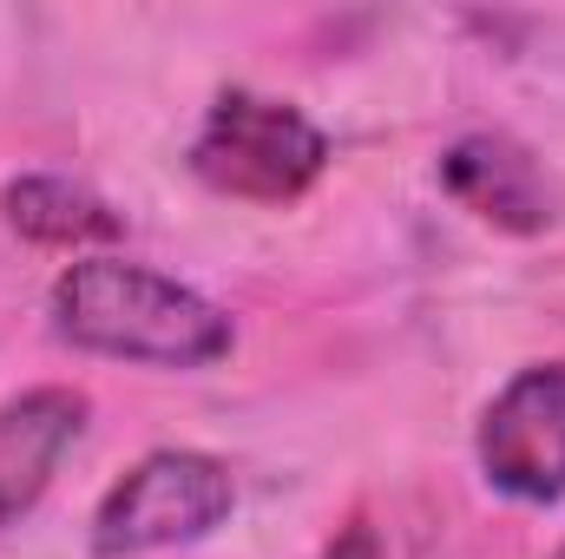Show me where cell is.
<instances>
[{
	"instance_id": "1",
	"label": "cell",
	"mask_w": 565,
	"mask_h": 559,
	"mask_svg": "<svg viewBox=\"0 0 565 559\" xmlns=\"http://www.w3.org/2000/svg\"><path fill=\"white\" fill-rule=\"evenodd\" d=\"M46 316L60 342L113 362H145V369H211L237 342L231 316L211 296L126 257H86L60 271Z\"/></svg>"
},
{
	"instance_id": "2",
	"label": "cell",
	"mask_w": 565,
	"mask_h": 559,
	"mask_svg": "<svg viewBox=\"0 0 565 559\" xmlns=\"http://www.w3.org/2000/svg\"><path fill=\"white\" fill-rule=\"evenodd\" d=\"M329 165V139L309 113L270 93H217L198 139H191V171L244 204H289L302 198Z\"/></svg>"
},
{
	"instance_id": "3",
	"label": "cell",
	"mask_w": 565,
	"mask_h": 559,
	"mask_svg": "<svg viewBox=\"0 0 565 559\" xmlns=\"http://www.w3.org/2000/svg\"><path fill=\"white\" fill-rule=\"evenodd\" d=\"M237 507V481L217 454L198 447H151L145 461L113 481V494L93 514V553L99 559H145L164 547H191L211 527H224Z\"/></svg>"
},
{
	"instance_id": "4",
	"label": "cell",
	"mask_w": 565,
	"mask_h": 559,
	"mask_svg": "<svg viewBox=\"0 0 565 559\" xmlns=\"http://www.w3.org/2000/svg\"><path fill=\"white\" fill-rule=\"evenodd\" d=\"M473 454H480V474L493 494H507L520 507L565 500V362L520 369L487 402Z\"/></svg>"
},
{
	"instance_id": "5",
	"label": "cell",
	"mask_w": 565,
	"mask_h": 559,
	"mask_svg": "<svg viewBox=\"0 0 565 559\" xmlns=\"http://www.w3.org/2000/svg\"><path fill=\"white\" fill-rule=\"evenodd\" d=\"M440 191L460 211H473L480 224L513 231V238H540L559 218L546 165L507 133H467V139L447 145L440 151Z\"/></svg>"
},
{
	"instance_id": "6",
	"label": "cell",
	"mask_w": 565,
	"mask_h": 559,
	"mask_svg": "<svg viewBox=\"0 0 565 559\" xmlns=\"http://www.w3.org/2000/svg\"><path fill=\"white\" fill-rule=\"evenodd\" d=\"M86 434V395L79 389H26L13 402H0V527H13L20 514L40 507V494L53 487L60 461L79 447Z\"/></svg>"
},
{
	"instance_id": "7",
	"label": "cell",
	"mask_w": 565,
	"mask_h": 559,
	"mask_svg": "<svg viewBox=\"0 0 565 559\" xmlns=\"http://www.w3.org/2000/svg\"><path fill=\"white\" fill-rule=\"evenodd\" d=\"M0 211H7L13 238H26V244H40V251H86V244L126 238V218H119L99 191H86V184H73V178H53V171L13 178V184L0 191Z\"/></svg>"
},
{
	"instance_id": "8",
	"label": "cell",
	"mask_w": 565,
	"mask_h": 559,
	"mask_svg": "<svg viewBox=\"0 0 565 559\" xmlns=\"http://www.w3.org/2000/svg\"><path fill=\"white\" fill-rule=\"evenodd\" d=\"M322 559H382V540H375V527H362V520H355L349 534H335V540H329V553H322Z\"/></svg>"
},
{
	"instance_id": "9",
	"label": "cell",
	"mask_w": 565,
	"mask_h": 559,
	"mask_svg": "<svg viewBox=\"0 0 565 559\" xmlns=\"http://www.w3.org/2000/svg\"><path fill=\"white\" fill-rule=\"evenodd\" d=\"M553 559H565V547H559V553H553Z\"/></svg>"
}]
</instances>
